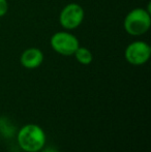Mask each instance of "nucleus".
Listing matches in <instances>:
<instances>
[{
	"label": "nucleus",
	"mask_w": 151,
	"mask_h": 152,
	"mask_svg": "<svg viewBox=\"0 0 151 152\" xmlns=\"http://www.w3.org/2000/svg\"><path fill=\"white\" fill-rule=\"evenodd\" d=\"M18 144L25 152H36L46 145V134L36 124H26L20 128L17 136Z\"/></svg>",
	"instance_id": "nucleus-1"
},
{
	"label": "nucleus",
	"mask_w": 151,
	"mask_h": 152,
	"mask_svg": "<svg viewBox=\"0 0 151 152\" xmlns=\"http://www.w3.org/2000/svg\"><path fill=\"white\" fill-rule=\"evenodd\" d=\"M150 5L148 8L136 7L125 16L123 28L131 36H141L150 29L151 14Z\"/></svg>",
	"instance_id": "nucleus-2"
},
{
	"label": "nucleus",
	"mask_w": 151,
	"mask_h": 152,
	"mask_svg": "<svg viewBox=\"0 0 151 152\" xmlns=\"http://www.w3.org/2000/svg\"><path fill=\"white\" fill-rule=\"evenodd\" d=\"M50 45L57 54L62 56H71L80 47L77 36L69 31H58L54 33L50 39Z\"/></svg>",
	"instance_id": "nucleus-3"
},
{
	"label": "nucleus",
	"mask_w": 151,
	"mask_h": 152,
	"mask_svg": "<svg viewBox=\"0 0 151 152\" xmlns=\"http://www.w3.org/2000/svg\"><path fill=\"white\" fill-rule=\"evenodd\" d=\"M85 12L78 3H69L61 10L59 15V23L63 29L69 31L77 29L83 23Z\"/></svg>",
	"instance_id": "nucleus-4"
},
{
	"label": "nucleus",
	"mask_w": 151,
	"mask_h": 152,
	"mask_svg": "<svg viewBox=\"0 0 151 152\" xmlns=\"http://www.w3.org/2000/svg\"><path fill=\"white\" fill-rule=\"evenodd\" d=\"M151 48L146 42L136 40L126 47L124 51V58L131 65H143L150 59Z\"/></svg>",
	"instance_id": "nucleus-5"
},
{
	"label": "nucleus",
	"mask_w": 151,
	"mask_h": 152,
	"mask_svg": "<svg viewBox=\"0 0 151 152\" xmlns=\"http://www.w3.org/2000/svg\"><path fill=\"white\" fill-rule=\"evenodd\" d=\"M44 53L38 48H28L21 54L20 62L23 67L34 69L39 67L44 62Z\"/></svg>",
	"instance_id": "nucleus-6"
},
{
	"label": "nucleus",
	"mask_w": 151,
	"mask_h": 152,
	"mask_svg": "<svg viewBox=\"0 0 151 152\" xmlns=\"http://www.w3.org/2000/svg\"><path fill=\"white\" fill-rule=\"evenodd\" d=\"M74 56L76 57L77 61L83 65H89L93 61V55L91 51L84 47H79Z\"/></svg>",
	"instance_id": "nucleus-7"
},
{
	"label": "nucleus",
	"mask_w": 151,
	"mask_h": 152,
	"mask_svg": "<svg viewBox=\"0 0 151 152\" xmlns=\"http://www.w3.org/2000/svg\"><path fill=\"white\" fill-rule=\"evenodd\" d=\"M0 128H1V132H3L5 136L10 134L12 136L15 132V127L12 125L10 122H8L5 118H0Z\"/></svg>",
	"instance_id": "nucleus-8"
},
{
	"label": "nucleus",
	"mask_w": 151,
	"mask_h": 152,
	"mask_svg": "<svg viewBox=\"0 0 151 152\" xmlns=\"http://www.w3.org/2000/svg\"><path fill=\"white\" fill-rule=\"evenodd\" d=\"M8 10L7 0H0V18L4 17Z\"/></svg>",
	"instance_id": "nucleus-9"
},
{
	"label": "nucleus",
	"mask_w": 151,
	"mask_h": 152,
	"mask_svg": "<svg viewBox=\"0 0 151 152\" xmlns=\"http://www.w3.org/2000/svg\"><path fill=\"white\" fill-rule=\"evenodd\" d=\"M44 152H58L55 148H52V147H48V148H44Z\"/></svg>",
	"instance_id": "nucleus-10"
},
{
	"label": "nucleus",
	"mask_w": 151,
	"mask_h": 152,
	"mask_svg": "<svg viewBox=\"0 0 151 152\" xmlns=\"http://www.w3.org/2000/svg\"><path fill=\"white\" fill-rule=\"evenodd\" d=\"M36 152H39V151H36Z\"/></svg>",
	"instance_id": "nucleus-11"
}]
</instances>
